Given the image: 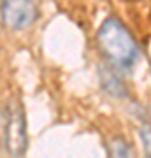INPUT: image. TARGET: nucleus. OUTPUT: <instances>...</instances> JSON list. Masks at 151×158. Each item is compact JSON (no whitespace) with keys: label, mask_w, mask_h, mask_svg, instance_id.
<instances>
[{"label":"nucleus","mask_w":151,"mask_h":158,"mask_svg":"<svg viewBox=\"0 0 151 158\" xmlns=\"http://www.w3.org/2000/svg\"><path fill=\"white\" fill-rule=\"evenodd\" d=\"M99 46L104 56L112 63L114 69H130L139 58V46L134 35L120 18L109 16L100 25Z\"/></svg>","instance_id":"nucleus-1"},{"label":"nucleus","mask_w":151,"mask_h":158,"mask_svg":"<svg viewBox=\"0 0 151 158\" xmlns=\"http://www.w3.org/2000/svg\"><path fill=\"white\" fill-rule=\"evenodd\" d=\"M4 132H6L7 151L14 158H21L27 151V123H25V114L19 102H11Z\"/></svg>","instance_id":"nucleus-2"},{"label":"nucleus","mask_w":151,"mask_h":158,"mask_svg":"<svg viewBox=\"0 0 151 158\" xmlns=\"http://www.w3.org/2000/svg\"><path fill=\"white\" fill-rule=\"evenodd\" d=\"M0 14L9 28L23 30L39 18V7L30 0H9L2 4Z\"/></svg>","instance_id":"nucleus-3"},{"label":"nucleus","mask_w":151,"mask_h":158,"mask_svg":"<svg viewBox=\"0 0 151 158\" xmlns=\"http://www.w3.org/2000/svg\"><path fill=\"white\" fill-rule=\"evenodd\" d=\"M116 70L114 67L111 70H104V77H102V86H104V90H107L111 95H116V97H121L125 93V85L123 81L118 77Z\"/></svg>","instance_id":"nucleus-4"},{"label":"nucleus","mask_w":151,"mask_h":158,"mask_svg":"<svg viewBox=\"0 0 151 158\" xmlns=\"http://www.w3.org/2000/svg\"><path fill=\"white\" fill-rule=\"evenodd\" d=\"M109 155H111V158H135L134 148L130 146L127 141H123V139H114L111 142Z\"/></svg>","instance_id":"nucleus-5"}]
</instances>
